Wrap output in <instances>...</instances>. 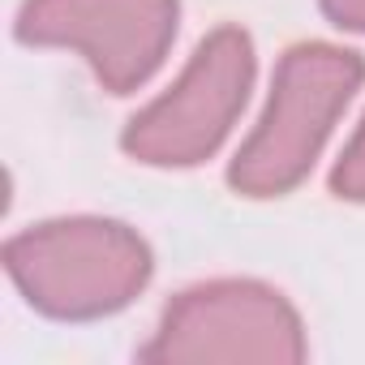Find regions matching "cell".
Listing matches in <instances>:
<instances>
[{
    "label": "cell",
    "instance_id": "6da1fadb",
    "mask_svg": "<svg viewBox=\"0 0 365 365\" xmlns=\"http://www.w3.org/2000/svg\"><path fill=\"white\" fill-rule=\"evenodd\" d=\"M361 73L365 65L356 52H339L327 43L292 48L275 69L267 112L250 133V142L241 146L228 180L250 198H271L292 190L318 159L335 116L361 86Z\"/></svg>",
    "mask_w": 365,
    "mask_h": 365
},
{
    "label": "cell",
    "instance_id": "7a4b0ae2",
    "mask_svg": "<svg viewBox=\"0 0 365 365\" xmlns=\"http://www.w3.org/2000/svg\"><path fill=\"white\" fill-rule=\"evenodd\" d=\"M5 267L35 309L52 318H99L142 292L150 254L125 224L56 220L14 237Z\"/></svg>",
    "mask_w": 365,
    "mask_h": 365
},
{
    "label": "cell",
    "instance_id": "3957f363",
    "mask_svg": "<svg viewBox=\"0 0 365 365\" xmlns=\"http://www.w3.org/2000/svg\"><path fill=\"white\" fill-rule=\"evenodd\" d=\"M301 356V318L279 292L250 279H220L180 292L168 305L159 335L142 348V361L163 365H292Z\"/></svg>",
    "mask_w": 365,
    "mask_h": 365
},
{
    "label": "cell",
    "instance_id": "277c9868",
    "mask_svg": "<svg viewBox=\"0 0 365 365\" xmlns=\"http://www.w3.org/2000/svg\"><path fill=\"white\" fill-rule=\"evenodd\" d=\"M250 82H254V48L245 31L220 26L211 39L198 43L176 86L129 120L125 150L142 163H163V168L207 159L232 129L237 112L245 108Z\"/></svg>",
    "mask_w": 365,
    "mask_h": 365
},
{
    "label": "cell",
    "instance_id": "5b68a950",
    "mask_svg": "<svg viewBox=\"0 0 365 365\" xmlns=\"http://www.w3.org/2000/svg\"><path fill=\"white\" fill-rule=\"evenodd\" d=\"M172 35L176 0H26L18 14V39L82 52L116 95L159 69Z\"/></svg>",
    "mask_w": 365,
    "mask_h": 365
},
{
    "label": "cell",
    "instance_id": "8992f818",
    "mask_svg": "<svg viewBox=\"0 0 365 365\" xmlns=\"http://www.w3.org/2000/svg\"><path fill=\"white\" fill-rule=\"evenodd\" d=\"M331 190H335L339 198L365 202V120H361L356 138L348 142L344 159H339V163H335V172H331Z\"/></svg>",
    "mask_w": 365,
    "mask_h": 365
},
{
    "label": "cell",
    "instance_id": "52a82bcc",
    "mask_svg": "<svg viewBox=\"0 0 365 365\" xmlns=\"http://www.w3.org/2000/svg\"><path fill=\"white\" fill-rule=\"evenodd\" d=\"M322 9L331 14L335 26L361 31V35H365V0H322Z\"/></svg>",
    "mask_w": 365,
    "mask_h": 365
}]
</instances>
